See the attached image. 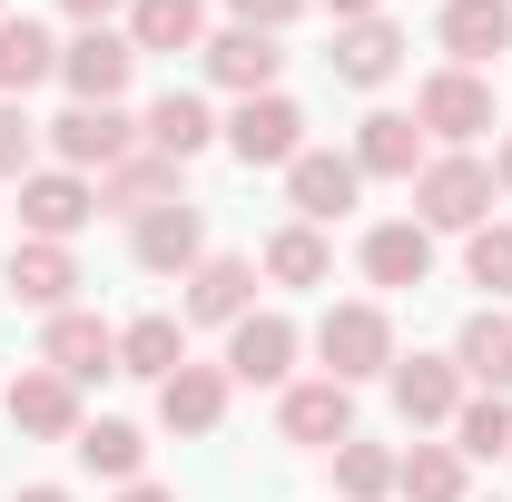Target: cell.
<instances>
[{
	"instance_id": "cell-26",
	"label": "cell",
	"mask_w": 512,
	"mask_h": 502,
	"mask_svg": "<svg viewBox=\"0 0 512 502\" xmlns=\"http://www.w3.org/2000/svg\"><path fill=\"white\" fill-rule=\"evenodd\" d=\"M453 365H463V384H483V394H512V315L483 306L453 335Z\"/></svg>"
},
{
	"instance_id": "cell-11",
	"label": "cell",
	"mask_w": 512,
	"mask_h": 502,
	"mask_svg": "<svg viewBox=\"0 0 512 502\" xmlns=\"http://www.w3.org/2000/svg\"><path fill=\"white\" fill-rule=\"evenodd\" d=\"M394 414H404V424H453V414H463V365H453V355H394Z\"/></svg>"
},
{
	"instance_id": "cell-40",
	"label": "cell",
	"mask_w": 512,
	"mask_h": 502,
	"mask_svg": "<svg viewBox=\"0 0 512 502\" xmlns=\"http://www.w3.org/2000/svg\"><path fill=\"white\" fill-rule=\"evenodd\" d=\"M119 502H178V493H158V483H119Z\"/></svg>"
},
{
	"instance_id": "cell-41",
	"label": "cell",
	"mask_w": 512,
	"mask_h": 502,
	"mask_svg": "<svg viewBox=\"0 0 512 502\" xmlns=\"http://www.w3.org/2000/svg\"><path fill=\"white\" fill-rule=\"evenodd\" d=\"M493 188H512V138H503V158H493Z\"/></svg>"
},
{
	"instance_id": "cell-2",
	"label": "cell",
	"mask_w": 512,
	"mask_h": 502,
	"mask_svg": "<svg viewBox=\"0 0 512 502\" xmlns=\"http://www.w3.org/2000/svg\"><path fill=\"white\" fill-rule=\"evenodd\" d=\"M316 355H325V375H335V384L394 375V315H384V306H325Z\"/></svg>"
},
{
	"instance_id": "cell-38",
	"label": "cell",
	"mask_w": 512,
	"mask_h": 502,
	"mask_svg": "<svg viewBox=\"0 0 512 502\" xmlns=\"http://www.w3.org/2000/svg\"><path fill=\"white\" fill-rule=\"evenodd\" d=\"M325 10H335V30L345 20H384V0H325Z\"/></svg>"
},
{
	"instance_id": "cell-10",
	"label": "cell",
	"mask_w": 512,
	"mask_h": 502,
	"mask_svg": "<svg viewBox=\"0 0 512 502\" xmlns=\"http://www.w3.org/2000/svg\"><path fill=\"white\" fill-rule=\"evenodd\" d=\"M296 345H306V335H296L286 315H237V325H227V384H286L296 375Z\"/></svg>"
},
{
	"instance_id": "cell-5",
	"label": "cell",
	"mask_w": 512,
	"mask_h": 502,
	"mask_svg": "<svg viewBox=\"0 0 512 502\" xmlns=\"http://www.w3.org/2000/svg\"><path fill=\"white\" fill-rule=\"evenodd\" d=\"M89 217H99V178H79V168H30V178H20V227H30V237L69 247Z\"/></svg>"
},
{
	"instance_id": "cell-42",
	"label": "cell",
	"mask_w": 512,
	"mask_h": 502,
	"mask_svg": "<svg viewBox=\"0 0 512 502\" xmlns=\"http://www.w3.org/2000/svg\"><path fill=\"white\" fill-rule=\"evenodd\" d=\"M0 20H10V10H0Z\"/></svg>"
},
{
	"instance_id": "cell-6",
	"label": "cell",
	"mask_w": 512,
	"mask_h": 502,
	"mask_svg": "<svg viewBox=\"0 0 512 502\" xmlns=\"http://www.w3.org/2000/svg\"><path fill=\"white\" fill-rule=\"evenodd\" d=\"M60 79H69V99H79V109H119L128 79H138L128 30H79V40L60 50Z\"/></svg>"
},
{
	"instance_id": "cell-20",
	"label": "cell",
	"mask_w": 512,
	"mask_h": 502,
	"mask_svg": "<svg viewBox=\"0 0 512 502\" xmlns=\"http://www.w3.org/2000/svg\"><path fill=\"white\" fill-rule=\"evenodd\" d=\"M355 168H365V178H404V188H414V178H424V128L404 119V109H375V119L355 128Z\"/></svg>"
},
{
	"instance_id": "cell-4",
	"label": "cell",
	"mask_w": 512,
	"mask_h": 502,
	"mask_svg": "<svg viewBox=\"0 0 512 502\" xmlns=\"http://www.w3.org/2000/svg\"><path fill=\"white\" fill-rule=\"evenodd\" d=\"M247 168H296L306 158V109L286 99V89H266V99H237V119L217 128Z\"/></svg>"
},
{
	"instance_id": "cell-30",
	"label": "cell",
	"mask_w": 512,
	"mask_h": 502,
	"mask_svg": "<svg viewBox=\"0 0 512 502\" xmlns=\"http://www.w3.org/2000/svg\"><path fill=\"white\" fill-rule=\"evenodd\" d=\"M266 276H276V286H325V276H335V247L296 217V227H276V237H266Z\"/></svg>"
},
{
	"instance_id": "cell-27",
	"label": "cell",
	"mask_w": 512,
	"mask_h": 502,
	"mask_svg": "<svg viewBox=\"0 0 512 502\" xmlns=\"http://www.w3.org/2000/svg\"><path fill=\"white\" fill-rule=\"evenodd\" d=\"M138 138H148L158 158H178V168H188L197 148H217V119H207V99H188V89H168V99L148 109V128H138Z\"/></svg>"
},
{
	"instance_id": "cell-3",
	"label": "cell",
	"mask_w": 512,
	"mask_h": 502,
	"mask_svg": "<svg viewBox=\"0 0 512 502\" xmlns=\"http://www.w3.org/2000/svg\"><path fill=\"white\" fill-rule=\"evenodd\" d=\"M414 128L444 138V148H473V138L493 128V79H483V69H434V79L414 89Z\"/></svg>"
},
{
	"instance_id": "cell-14",
	"label": "cell",
	"mask_w": 512,
	"mask_h": 502,
	"mask_svg": "<svg viewBox=\"0 0 512 502\" xmlns=\"http://www.w3.org/2000/svg\"><path fill=\"white\" fill-rule=\"evenodd\" d=\"M227 394H237L227 365H178V375L158 384V424L168 434H217L227 424Z\"/></svg>"
},
{
	"instance_id": "cell-23",
	"label": "cell",
	"mask_w": 512,
	"mask_h": 502,
	"mask_svg": "<svg viewBox=\"0 0 512 502\" xmlns=\"http://www.w3.org/2000/svg\"><path fill=\"white\" fill-rule=\"evenodd\" d=\"M69 286H79V256H69V247H50V237H30V247L10 256V296H20V306L69 315Z\"/></svg>"
},
{
	"instance_id": "cell-32",
	"label": "cell",
	"mask_w": 512,
	"mask_h": 502,
	"mask_svg": "<svg viewBox=\"0 0 512 502\" xmlns=\"http://www.w3.org/2000/svg\"><path fill=\"white\" fill-rule=\"evenodd\" d=\"M453 453L473 463H493V453H512V394H463V414H453Z\"/></svg>"
},
{
	"instance_id": "cell-16",
	"label": "cell",
	"mask_w": 512,
	"mask_h": 502,
	"mask_svg": "<svg viewBox=\"0 0 512 502\" xmlns=\"http://www.w3.org/2000/svg\"><path fill=\"white\" fill-rule=\"evenodd\" d=\"M276 69H286L276 30H217V40H207V79H217V89H237V99H266V89H276Z\"/></svg>"
},
{
	"instance_id": "cell-21",
	"label": "cell",
	"mask_w": 512,
	"mask_h": 502,
	"mask_svg": "<svg viewBox=\"0 0 512 502\" xmlns=\"http://www.w3.org/2000/svg\"><path fill=\"white\" fill-rule=\"evenodd\" d=\"M365 276H375V286H424V276H434V227H414V217L365 227Z\"/></svg>"
},
{
	"instance_id": "cell-33",
	"label": "cell",
	"mask_w": 512,
	"mask_h": 502,
	"mask_svg": "<svg viewBox=\"0 0 512 502\" xmlns=\"http://www.w3.org/2000/svg\"><path fill=\"white\" fill-rule=\"evenodd\" d=\"M335 493L345 502H384L394 493V453H384V443H335Z\"/></svg>"
},
{
	"instance_id": "cell-36",
	"label": "cell",
	"mask_w": 512,
	"mask_h": 502,
	"mask_svg": "<svg viewBox=\"0 0 512 502\" xmlns=\"http://www.w3.org/2000/svg\"><path fill=\"white\" fill-rule=\"evenodd\" d=\"M227 10H237V30H286L306 0H227Z\"/></svg>"
},
{
	"instance_id": "cell-12",
	"label": "cell",
	"mask_w": 512,
	"mask_h": 502,
	"mask_svg": "<svg viewBox=\"0 0 512 502\" xmlns=\"http://www.w3.org/2000/svg\"><path fill=\"white\" fill-rule=\"evenodd\" d=\"M40 365L50 375H69V384H99V375H119V335L99 325V315H50V335H40Z\"/></svg>"
},
{
	"instance_id": "cell-25",
	"label": "cell",
	"mask_w": 512,
	"mask_h": 502,
	"mask_svg": "<svg viewBox=\"0 0 512 502\" xmlns=\"http://www.w3.org/2000/svg\"><path fill=\"white\" fill-rule=\"evenodd\" d=\"M178 365H188V315H138V325H119V375L168 384Z\"/></svg>"
},
{
	"instance_id": "cell-15",
	"label": "cell",
	"mask_w": 512,
	"mask_h": 502,
	"mask_svg": "<svg viewBox=\"0 0 512 502\" xmlns=\"http://www.w3.org/2000/svg\"><path fill=\"white\" fill-rule=\"evenodd\" d=\"M434 40L453 50V69H483V60H503V50H512V0H444Z\"/></svg>"
},
{
	"instance_id": "cell-31",
	"label": "cell",
	"mask_w": 512,
	"mask_h": 502,
	"mask_svg": "<svg viewBox=\"0 0 512 502\" xmlns=\"http://www.w3.org/2000/svg\"><path fill=\"white\" fill-rule=\"evenodd\" d=\"M394 493L404 502H463V453H453V443H414V453L394 463Z\"/></svg>"
},
{
	"instance_id": "cell-35",
	"label": "cell",
	"mask_w": 512,
	"mask_h": 502,
	"mask_svg": "<svg viewBox=\"0 0 512 502\" xmlns=\"http://www.w3.org/2000/svg\"><path fill=\"white\" fill-rule=\"evenodd\" d=\"M30 148H40V128L20 119V109H0V178H10V188L30 178Z\"/></svg>"
},
{
	"instance_id": "cell-24",
	"label": "cell",
	"mask_w": 512,
	"mask_h": 502,
	"mask_svg": "<svg viewBox=\"0 0 512 502\" xmlns=\"http://www.w3.org/2000/svg\"><path fill=\"white\" fill-rule=\"evenodd\" d=\"M128 50H207V0H128Z\"/></svg>"
},
{
	"instance_id": "cell-8",
	"label": "cell",
	"mask_w": 512,
	"mask_h": 502,
	"mask_svg": "<svg viewBox=\"0 0 512 502\" xmlns=\"http://www.w3.org/2000/svg\"><path fill=\"white\" fill-rule=\"evenodd\" d=\"M0 414L20 424L30 443H79V384L69 375H50V365H30V375H10V394H0Z\"/></svg>"
},
{
	"instance_id": "cell-34",
	"label": "cell",
	"mask_w": 512,
	"mask_h": 502,
	"mask_svg": "<svg viewBox=\"0 0 512 502\" xmlns=\"http://www.w3.org/2000/svg\"><path fill=\"white\" fill-rule=\"evenodd\" d=\"M463 276H473V286H493V296H512V227H473Z\"/></svg>"
},
{
	"instance_id": "cell-22",
	"label": "cell",
	"mask_w": 512,
	"mask_h": 502,
	"mask_svg": "<svg viewBox=\"0 0 512 502\" xmlns=\"http://www.w3.org/2000/svg\"><path fill=\"white\" fill-rule=\"evenodd\" d=\"M394 69H404V30L394 20H345L335 30V79L345 89H384Z\"/></svg>"
},
{
	"instance_id": "cell-13",
	"label": "cell",
	"mask_w": 512,
	"mask_h": 502,
	"mask_svg": "<svg viewBox=\"0 0 512 502\" xmlns=\"http://www.w3.org/2000/svg\"><path fill=\"white\" fill-rule=\"evenodd\" d=\"M148 207H178V158H158V148L138 138L119 168L99 178V217H148Z\"/></svg>"
},
{
	"instance_id": "cell-17",
	"label": "cell",
	"mask_w": 512,
	"mask_h": 502,
	"mask_svg": "<svg viewBox=\"0 0 512 502\" xmlns=\"http://www.w3.org/2000/svg\"><path fill=\"white\" fill-rule=\"evenodd\" d=\"M355 188H365V168H355V158H335V148H306V158L286 168V197H296V217H306V227L345 217V207H355Z\"/></svg>"
},
{
	"instance_id": "cell-9",
	"label": "cell",
	"mask_w": 512,
	"mask_h": 502,
	"mask_svg": "<svg viewBox=\"0 0 512 502\" xmlns=\"http://www.w3.org/2000/svg\"><path fill=\"white\" fill-rule=\"evenodd\" d=\"M50 148H60V168H79V178H89V168L109 178L128 148H138V119H128V109H79V99H69L60 119H50Z\"/></svg>"
},
{
	"instance_id": "cell-18",
	"label": "cell",
	"mask_w": 512,
	"mask_h": 502,
	"mask_svg": "<svg viewBox=\"0 0 512 502\" xmlns=\"http://www.w3.org/2000/svg\"><path fill=\"white\" fill-rule=\"evenodd\" d=\"M237 315H256V256H197L188 325H237Z\"/></svg>"
},
{
	"instance_id": "cell-37",
	"label": "cell",
	"mask_w": 512,
	"mask_h": 502,
	"mask_svg": "<svg viewBox=\"0 0 512 502\" xmlns=\"http://www.w3.org/2000/svg\"><path fill=\"white\" fill-rule=\"evenodd\" d=\"M69 20H79V30H109V10H119V0H60Z\"/></svg>"
},
{
	"instance_id": "cell-7",
	"label": "cell",
	"mask_w": 512,
	"mask_h": 502,
	"mask_svg": "<svg viewBox=\"0 0 512 502\" xmlns=\"http://www.w3.org/2000/svg\"><path fill=\"white\" fill-rule=\"evenodd\" d=\"M276 434L286 443H306V453H335V443H355V384H286V404H276Z\"/></svg>"
},
{
	"instance_id": "cell-29",
	"label": "cell",
	"mask_w": 512,
	"mask_h": 502,
	"mask_svg": "<svg viewBox=\"0 0 512 502\" xmlns=\"http://www.w3.org/2000/svg\"><path fill=\"white\" fill-rule=\"evenodd\" d=\"M60 79V40L40 20H0V89H40Z\"/></svg>"
},
{
	"instance_id": "cell-39",
	"label": "cell",
	"mask_w": 512,
	"mask_h": 502,
	"mask_svg": "<svg viewBox=\"0 0 512 502\" xmlns=\"http://www.w3.org/2000/svg\"><path fill=\"white\" fill-rule=\"evenodd\" d=\"M10 502H69V493H60V483H20Z\"/></svg>"
},
{
	"instance_id": "cell-19",
	"label": "cell",
	"mask_w": 512,
	"mask_h": 502,
	"mask_svg": "<svg viewBox=\"0 0 512 502\" xmlns=\"http://www.w3.org/2000/svg\"><path fill=\"white\" fill-rule=\"evenodd\" d=\"M197 256H207V227H197L188 197L138 217V266H148V276H197Z\"/></svg>"
},
{
	"instance_id": "cell-1",
	"label": "cell",
	"mask_w": 512,
	"mask_h": 502,
	"mask_svg": "<svg viewBox=\"0 0 512 502\" xmlns=\"http://www.w3.org/2000/svg\"><path fill=\"white\" fill-rule=\"evenodd\" d=\"M414 227H434V237H473V227H493V168L473 158V148H444V158H424V178H414Z\"/></svg>"
},
{
	"instance_id": "cell-28",
	"label": "cell",
	"mask_w": 512,
	"mask_h": 502,
	"mask_svg": "<svg viewBox=\"0 0 512 502\" xmlns=\"http://www.w3.org/2000/svg\"><path fill=\"white\" fill-rule=\"evenodd\" d=\"M89 473H109V483H138V463H148V434L138 424H119V414H99V424H79V443H69Z\"/></svg>"
}]
</instances>
